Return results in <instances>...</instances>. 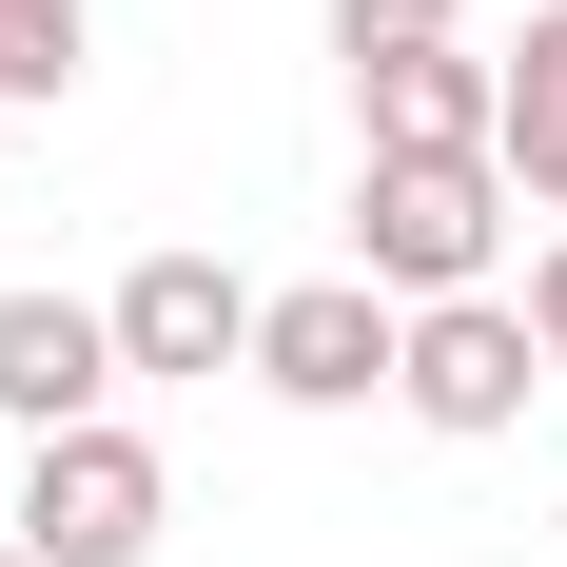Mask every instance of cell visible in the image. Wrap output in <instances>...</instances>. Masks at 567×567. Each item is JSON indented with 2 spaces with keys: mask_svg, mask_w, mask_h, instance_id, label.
<instances>
[{
  "mask_svg": "<svg viewBox=\"0 0 567 567\" xmlns=\"http://www.w3.org/2000/svg\"><path fill=\"white\" fill-rule=\"evenodd\" d=\"M509 313H528V352H548V372H567V235H548V255H528V293H509Z\"/></svg>",
  "mask_w": 567,
  "mask_h": 567,
  "instance_id": "cell-11",
  "label": "cell"
},
{
  "mask_svg": "<svg viewBox=\"0 0 567 567\" xmlns=\"http://www.w3.org/2000/svg\"><path fill=\"white\" fill-rule=\"evenodd\" d=\"M0 567H40V548H0Z\"/></svg>",
  "mask_w": 567,
  "mask_h": 567,
  "instance_id": "cell-13",
  "label": "cell"
},
{
  "mask_svg": "<svg viewBox=\"0 0 567 567\" xmlns=\"http://www.w3.org/2000/svg\"><path fill=\"white\" fill-rule=\"evenodd\" d=\"M79 20H99V0H0V99H59V79H79Z\"/></svg>",
  "mask_w": 567,
  "mask_h": 567,
  "instance_id": "cell-9",
  "label": "cell"
},
{
  "mask_svg": "<svg viewBox=\"0 0 567 567\" xmlns=\"http://www.w3.org/2000/svg\"><path fill=\"white\" fill-rule=\"evenodd\" d=\"M528 392H548V352H528L509 293H431V313L392 333V411H411V431H451V451L528 431Z\"/></svg>",
  "mask_w": 567,
  "mask_h": 567,
  "instance_id": "cell-3",
  "label": "cell"
},
{
  "mask_svg": "<svg viewBox=\"0 0 567 567\" xmlns=\"http://www.w3.org/2000/svg\"><path fill=\"white\" fill-rule=\"evenodd\" d=\"M392 293L372 275H313V293H255V392H293V411H372L392 392Z\"/></svg>",
  "mask_w": 567,
  "mask_h": 567,
  "instance_id": "cell-4",
  "label": "cell"
},
{
  "mask_svg": "<svg viewBox=\"0 0 567 567\" xmlns=\"http://www.w3.org/2000/svg\"><path fill=\"white\" fill-rule=\"evenodd\" d=\"M157 528H176V470L137 451L117 411H99V431H40V451H20V548H40V567H137Z\"/></svg>",
  "mask_w": 567,
  "mask_h": 567,
  "instance_id": "cell-2",
  "label": "cell"
},
{
  "mask_svg": "<svg viewBox=\"0 0 567 567\" xmlns=\"http://www.w3.org/2000/svg\"><path fill=\"white\" fill-rule=\"evenodd\" d=\"M411 40H470V0H333V59H411Z\"/></svg>",
  "mask_w": 567,
  "mask_h": 567,
  "instance_id": "cell-10",
  "label": "cell"
},
{
  "mask_svg": "<svg viewBox=\"0 0 567 567\" xmlns=\"http://www.w3.org/2000/svg\"><path fill=\"white\" fill-rule=\"evenodd\" d=\"M117 372H255V275L235 255H137L117 275Z\"/></svg>",
  "mask_w": 567,
  "mask_h": 567,
  "instance_id": "cell-6",
  "label": "cell"
},
{
  "mask_svg": "<svg viewBox=\"0 0 567 567\" xmlns=\"http://www.w3.org/2000/svg\"><path fill=\"white\" fill-rule=\"evenodd\" d=\"M352 99H372V157H489V59H470V40L352 59Z\"/></svg>",
  "mask_w": 567,
  "mask_h": 567,
  "instance_id": "cell-7",
  "label": "cell"
},
{
  "mask_svg": "<svg viewBox=\"0 0 567 567\" xmlns=\"http://www.w3.org/2000/svg\"><path fill=\"white\" fill-rule=\"evenodd\" d=\"M489 255H509V157H372L352 176V275L392 293V313L489 293Z\"/></svg>",
  "mask_w": 567,
  "mask_h": 567,
  "instance_id": "cell-1",
  "label": "cell"
},
{
  "mask_svg": "<svg viewBox=\"0 0 567 567\" xmlns=\"http://www.w3.org/2000/svg\"><path fill=\"white\" fill-rule=\"evenodd\" d=\"M0 137H20V99H0Z\"/></svg>",
  "mask_w": 567,
  "mask_h": 567,
  "instance_id": "cell-12",
  "label": "cell"
},
{
  "mask_svg": "<svg viewBox=\"0 0 567 567\" xmlns=\"http://www.w3.org/2000/svg\"><path fill=\"white\" fill-rule=\"evenodd\" d=\"M489 157L509 196H567V0H528V40L489 59Z\"/></svg>",
  "mask_w": 567,
  "mask_h": 567,
  "instance_id": "cell-8",
  "label": "cell"
},
{
  "mask_svg": "<svg viewBox=\"0 0 567 567\" xmlns=\"http://www.w3.org/2000/svg\"><path fill=\"white\" fill-rule=\"evenodd\" d=\"M117 411V313L79 293H0V431L40 451V431H99Z\"/></svg>",
  "mask_w": 567,
  "mask_h": 567,
  "instance_id": "cell-5",
  "label": "cell"
}]
</instances>
